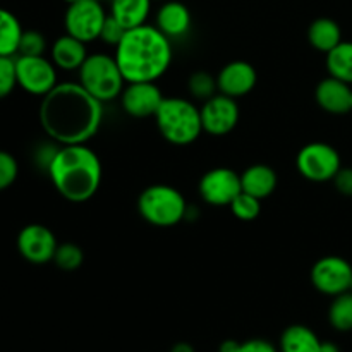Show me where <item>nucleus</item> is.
I'll use <instances>...</instances> for the list:
<instances>
[{
  "instance_id": "nucleus-1",
  "label": "nucleus",
  "mask_w": 352,
  "mask_h": 352,
  "mask_svg": "<svg viewBox=\"0 0 352 352\" xmlns=\"http://www.w3.org/2000/svg\"><path fill=\"white\" fill-rule=\"evenodd\" d=\"M40 124L60 144H86L102 126V102L79 82H58L41 98Z\"/></svg>"
},
{
  "instance_id": "nucleus-2",
  "label": "nucleus",
  "mask_w": 352,
  "mask_h": 352,
  "mask_svg": "<svg viewBox=\"0 0 352 352\" xmlns=\"http://www.w3.org/2000/svg\"><path fill=\"white\" fill-rule=\"evenodd\" d=\"M172 55L170 38L157 26L143 24L126 31L113 57L126 82H157L170 67Z\"/></svg>"
},
{
  "instance_id": "nucleus-3",
  "label": "nucleus",
  "mask_w": 352,
  "mask_h": 352,
  "mask_svg": "<svg viewBox=\"0 0 352 352\" xmlns=\"http://www.w3.org/2000/svg\"><path fill=\"white\" fill-rule=\"evenodd\" d=\"M52 184L67 201L91 199L102 184V162L86 144H62L47 168Z\"/></svg>"
},
{
  "instance_id": "nucleus-4",
  "label": "nucleus",
  "mask_w": 352,
  "mask_h": 352,
  "mask_svg": "<svg viewBox=\"0 0 352 352\" xmlns=\"http://www.w3.org/2000/svg\"><path fill=\"white\" fill-rule=\"evenodd\" d=\"M155 120L162 138L175 146L195 143L203 133L201 112L186 98H164Z\"/></svg>"
},
{
  "instance_id": "nucleus-5",
  "label": "nucleus",
  "mask_w": 352,
  "mask_h": 352,
  "mask_svg": "<svg viewBox=\"0 0 352 352\" xmlns=\"http://www.w3.org/2000/svg\"><path fill=\"white\" fill-rule=\"evenodd\" d=\"M138 212L151 226L174 227L186 219L188 205L179 189L167 184H153L141 191Z\"/></svg>"
},
{
  "instance_id": "nucleus-6",
  "label": "nucleus",
  "mask_w": 352,
  "mask_h": 352,
  "mask_svg": "<svg viewBox=\"0 0 352 352\" xmlns=\"http://www.w3.org/2000/svg\"><path fill=\"white\" fill-rule=\"evenodd\" d=\"M124 79L116 57L107 54L88 55L79 69V85L98 102H112L124 91Z\"/></svg>"
},
{
  "instance_id": "nucleus-7",
  "label": "nucleus",
  "mask_w": 352,
  "mask_h": 352,
  "mask_svg": "<svg viewBox=\"0 0 352 352\" xmlns=\"http://www.w3.org/2000/svg\"><path fill=\"white\" fill-rule=\"evenodd\" d=\"M299 174L311 182L333 181L337 172L342 168L340 153L329 143L315 141L299 150L296 157Z\"/></svg>"
},
{
  "instance_id": "nucleus-8",
  "label": "nucleus",
  "mask_w": 352,
  "mask_h": 352,
  "mask_svg": "<svg viewBox=\"0 0 352 352\" xmlns=\"http://www.w3.org/2000/svg\"><path fill=\"white\" fill-rule=\"evenodd\" d=\"M16 74L19 88L41 98L58 85L57 67L54 62L45 58V55H38V57L16 55Z\"/></svg>"
},
{
  "instance_id": "nucleus-9",
  "label": "nucleus",
  "mask_w": 352,
  "mask_h": 352,
  "mask_svg": "<svg viewBox=\"0 0 352 352\" xmlns=\"http://www.w3.org/2000/svg\"><path fill=\"white\" fill-rule=\"evenodd\" d=\"M109 14L103 10L100 0H78L65 10L64 26L67 34L89 43L98 40L100 31Z\"/></svg>"
},
{
  "instance_id": "nucleus-10",
  "label": "nucleus",
  "mask_w": 352,
  "mask_h": 352,
  "mask_svg": "<svg viewBox=\"0 0 352 352\" xmlns=\"http://www.w3.org/2000/svg\"><path fill=\"white\" fill-rule=\"evenodd\" d=\"M311 284L325 296H336L347 292L352 282V265L342 256H323L313 265Z\"/></svg>"
},
{
  "instance_id": "nucleus-11",
  "label": "nucleus",
  "mask_w": 352,
  "mask_h": 352,
  "mask_svg": "<svg viewBox=\"0 0 352 352\" xmlns=\"http://www.w3.org/2000/svg\"><path fill=\"white\" fill-rule=\"evenodd\" d=\"M17 251L26 261L33 265H45L54 261L57 251V237L48 227L41 223H30L17 234Z\"/></svg>"
},
{
  "instance_id": "nucleus-12",
  "label": "nucleus",
  "mask_w": 352,
  "mask_h": 352,
  "mask_svg": "<svg viewBox=\"0 0 352 352\" xmlns=\"http://www.w3.org/2000/svg\"><path fill=\"white\" fill-rule=\"evenodd\" d=\"M199 196L212 206H230L237 195L243 191L241 175L232 168L217 167L199 179Z\"/></svg>"
},
{
  "instance_id": "nucleus-13",
  "label": "nucleus",
  "mask_w": 352,
  "mask_h": 352,
  "mask_svg": "<svg viewBox=\"0 0 352 352\" xmlns=\"http://www.w3.org/2000/svg\"><path fill=\"white\" fill-rule=\"evenodd\" d=\"M199 112H201L203 131L210 136H226L232 133L241 116L236 98H230L223 93H217L215 96L206 100Z\"/></svg>"
},
{
  "instance_id": "nucleus-14",
  "label": "nucleus",
  "mask_w": 352,
  "mask_h": 352,
  "mask_svg": "<svg viewBox=\"0 0 352 352\" xmlns=\"http://www.w3.org/2000/svg\"><path fill=\"white\" fill-rule=\"evenodd\" d=\"M122 107L131 117L136 119H146V117L157 116L162 102H164V93L153 81H140L127 82L122 95Z\"/></svg>"
},
{
  "instance_id": "nucleus-15",
  "label": "nucleus",
  "mask_w": 352,
  "mask_h": 352,
  "mask_svg": "<svg viewBox=\"0 0 352 352\" xmlns=\"http://www.w3.org/2000/svg\"><path fill=\"white\" fill-rule=\"evenodd\" d=\"M258 82L256 69L246 60H232L222 67L217 76L219 91L230 98H241L254 89Z\"/></svg>"
},
{
  "instance_id": "nucleus-16",
  "label": "nucleus",
  "mask_w": 352,
  "mask_h": 352,
  "mask_svg": "<svg viewBox=\"0 0 352 352\" xmlns=\"http://www.w3.org/2000/svg\"><path fill=\"white\" fill-rule=\"evenodd\" d=\"M315 98L320 109L333 116L352 112V85L332 76L318 82L315 89Z\"/></svg>"
},
{
  "instance_id": "nucleus-17",
  "label": "nucleus",
  "mask_w": 352,
  "mask_h": 352,
  "mask_svg": "<svg viewBox=\"0 0 352 352\" xmlns=\"http://www.w3.org/2000/svg\"><path fill=\"white\" fill-rule=\"evenodd\" d=\"M192 24L191 10L177 0L165 2L157 12V24L155 26L172 40V38H182L189 33Z\"/></svg>"
},
{
  "instance_id": "nucleus-18",
  "label": "nucleus",
  "mask_w": 352,
  "mask_h": 352,
  "mask_svg": "<svg viewBox=\"0 0 352 352\" xmlns=\"http://www.w3.org/2000/svg\"><path fill=\"white\" fill-rule=\"evenodd\" d=\"M50 55L55 67L62 69V71H79L88 58L85 41L78 40L67 33L54 41Z\"/></svg>"
},
{
  "instance_id": "nucleus-19",
  "label": "nucleus",
  "mask_w": 352,
  "mask_h": 352,
  "mask_svg": "<svg viewBox=\"0 0 352 352\" xmlns=\"http://www.w3.org/2000/svg\"><path fill=\"white\" fill-rule=\"evenodd\" d=\"M243 191L258 199H265L277 188V172L265 164H254L241 174Z\"/></svg>"
},
{
  "instance_id": "nucleus-20",
  "label": "nucleus",
  "mask_w": 352,
  "mask_h": 352,
  "mask_svg": "<svg viewBox=\"0 0 352 352\" xmlns=\"http://www.w3.org/2000/svg\"><path fill=\"white\" fill-rule=\"evenodd\" d=\"M150 9L151 0H110V16L126 30L146 24Z\"/></svg>"
},
{
  "instance_id": "nucleus-21",
  "label": "nucleus",
  "mask_w": 352,
  "mask_h": 352,
  "mask_svg": "<svg viewBox=\"0 0 352 352\" xmlns=\"http://www.w3.org/2000/svg\"><path fill=\"white\" fill-rule=\"evenodd\" d=\"M308 41L318 52L329 54L342 41V30L337 21L330 19V17H320L309 24Z\"/></svg>"
},
{
  "instance_id": "nucleus-22",
  "label": "nucleus",
  "mask_w": 352,
  "mask_h": 352,
  "mask_svg": "<svg viewBox=\"0 0 352 352\" xmlns=\"http://www.w3.org/2000/svg\"><path fill=\"white\" fill-rule=\"evenodd\" d=\"M322 340L306 325H291L282 332V352H320Z\"/></svg>"
},
{
  "instance_id": "nucleus-23",
  "label": "nucleus",
  "mask_w": 352,
  "mask_h": 352,
  "mask_svg": "<svg viewBox=\"0 0 352 352\" xmlns=\"http://www.w3.org/2000/svg\"><path fill=\"white\" fill-rule=\"evenodd\" d=\"M23 31L16 14L0 7V55L16 57Z\"/></svg>"
},
{
  "instance_id": "nucleus-24",
  "label": "nucleus",
  "mask_w": 352,
  "mask_h": 352,
  "mask_svg": "<svg viewBox=\"0 0 352 352\" xmlns=\"http://www.w3.org/2000/svg\"><path fill=\"white\" fill-rule=\"evenodd\" d=\"M327 71L332 78L352 85V41H340L327 54Z\"/></svg>"
},
{
  "instance_id": "nucleus-25",
  "label": "nucleus",
  "mask_w": 352,
  "mask_h": 352,
  "mask_svg": "<svg viewBox=\"0 0 352 352\" xmlns=\"http://www.w3.org/2000/svg\"><path fill=\"white\" fill-rule=\"evenodd\" d=\"M329 322L337 332L352 330V292H342L336 296L329 308Z\"/></svg>"
},
{
  "instance_id": "nucleus-26",
  "label": "nucleus",
  "mask_w": 352,
  "mask_h": 352,
  "mask_svg": "<svg viewBox=\"0 0 352 352\" xmlns=\"http://www.w3.org/2000/svg\"><path fill=\"white\" fill-rule=\"evenodd\" d=\"M188 89L195 98L208 100L217 95L219 91V85H217V78H213L210 72L196 71L189 76L188 79Z\"/></svg>"
},
{
  "instance_id": "nucleus-27",
  "label": "nucleus",
  "mask_w": 352,
  "mask_h": 352,
  "mask_svg": "<svg viewBox=\"0 0 352 352\" xmlns=\"http://www.w3.org/2000/svg\"><path fill=\"white\" fill-rule=\"evenodd\" d=\"M230 210H232L236 219L243 220V222H253L261 213V199L241 191L230 203Z\"/></svg>"
},
{
  "instance_id": "nucleus-28",
  "label": "nucleus",
  "mask_w": 352,
  "mask_h": 352,
  "mask_svg": "<svg viewBox=\"0 0 352 352\" xmlns=\"http://www.w3.org/2000/svg\"><path fill=\"white\" fill-rule=\"evenodd\" d=\"M82 260H85V253H82L81 248L74 243L58 244L54 256L55 265L64 272L78 270L82 265Z\"/></svg>"
},
{
  "instance_id": "nucleus-29",
  "label": "nucleus",
  "mask_w": 352,
  "mask_h": 352,
  "mask_svg": "<svg viewBox=\"0 0 352 352\" xmlns=\"http://www.w3.org/2000/svg\"><path fill=\"white\" fill-rule=\"evenodd\" d=\"M47 50V40L43 34L36 30H26L23 31L21 36L19 48H17V55H26V57H38L43 55Z\"/></svg>"
},
{
  "instance_id": "nucleus-30",
  "label": "nucleus",
  "mask_w": 352,
  "mask_h": 352,
  "mask_svg": "<svg viewBox=\"0 0 352 352\" xmlns=\"http://www.w3.org/2000/svg\"><path fill=\"white\" fill-rule=\"evenodd\" d=\"M17 86L16 57L0 55V100L7 98Z\"/></svg>"
},
{
  "instance_id": "nucleus-31",
  "label": "nucleus",
  "mask_w": 352,
  "mask_h": 352,
  "mask_svg": "<svg viewBox=\"0 0 352 352\" xmlns=\"http://www.w3.org/2000/svg\"><path fill=\"white\" fill-rule=\"evenodd\" d=\"M17 175H19V165L14 155L0 150V192L9 189L16 182Z\"/></svg>"
},
{
  "instance_id": "nucleus-32",
  "label": "nucleus",
  "mask_w": 352,
  "mask_h": 352,
  "mask_svg": "<svg viewBox=\"0 0 352 352\" xmlns=\"http://www.w3.org/2000/svg\"><path fill=\"white\" fill-rule=\"evenodd\" d=\"M126 28L119 23V21L113 19L112 16H107L105 23H103L102 31H100V40L107 45H112V47H117L120 43V40L126 34Z\"/></svg>"
},
{
  "instance_id": "nucleus-33",
  "label": "nucleus",
  "mask_w": 352,
  "mask_h": 352,
  "mask_svg": "<svg viewBox=\"0 0 352 352\" xmlns=\"http://www.w3.org/2000/svg\"><path fill=\"white\" fill-rule=\"evenodd\" d=\"M336 189L344 196L352 198V167H342L333 177Z\"/></svg>"
},
{
  "instance_id": "nucleus-34",
  "label": "nucleus",
  "mask_w": 352,
  "mask_h": 352,
  "mask_svg": "<svg viewBox=\"0 0 352 352\" xmlns=\"http://www.w3.org/2000/svg\"><path fill=\"white\" fill-rule=\"evenodd\" d=\"M239 352H277V349L265 339H251L241 344Z\"/></svg>"
},
{
  "instance_id": "nucleus-35",
  "label": "nucleus",
  "mask_w": 352,
  "mask_h": 352,
  "mask_svg": "<svg viewBox=\"0 0 352 352\" xmlns=\"http://www.w3.org/2000/svg\"><path fill=\"white\" fill-rule=\"evenodd\" d=\"M239 347L241 344L237 342V340H223L222 344L219 346V352H239Z\"/></svg>"
},
{
  "instance_id": "nucleus-36",
  "label": "nucleus",
  "mask_w": 352,
  "mask_h": 352,
  "mask_svg": "<svg viewBox=\"0 0 352 352\" xmlns=\"http://www.w3.org/2000/svg\"><path fill=\"white\" fill-rule=\"evenodd\" d=\"M170 352H196V351L189 342H177L172 346Z\"/></svg>"
},
{
  "instance_id": "nucleus-37",
  "label": "nucleus",
  "mask_w": 352,
  "mask_h": 352,
  "mask_svg": "<svg viewBox=\"0 0 352 352\" xmlns=\"http://www.w3.org/2000/svg\"><path fill=\"white\" fill-rule=\"evenodd\" d=\"M320 352H340V349H339V346L333 342H322Z\"/></svg>"
},
{
  "instance_id": "nucleus-38",
  "label": "nucleus",
  "mask_w": 352,
  "mask_h": 352,
  "mask_svg": "<svg viewBox=\"0 0 352 352\" xmlns=\"http://www.w3.org/2000/svg\"><path fill=\"white\" fill-rule=\"evenodd\" d=\"M65 3H67V6H71V3H74V2H78V0H64Z\"/></svg>"
},
{
  "instance_id": "nucleus-39",
  "label": "nucleus",
  "mask_w": 352,
  "mask_h": 352,
  "mask_svg": "<svg viewBox=\"0 0 352 352\" xmlns=\"http://www.w3.org/2000/svg\"><path fill=\"white\" fill-rule=\"evenodd\" d=\"M100 2H110V0H100Z\"/></svg>"
},
{
  "instance_id": "nucleus-40",
  "label": "nucleus",
  "mask_w": 352,
  "mask_h": 352,
  "mask_svg": "<svg viewBox=\"0 0 352 352\" xmlns=\"http://www.w3.org/2000/svg\"><path fill=\"white\" fill-rule=\"evenodd\" d=\"M349 291L352 292V282H351V287H349Z\"/></svg>"
}]
</instances>
